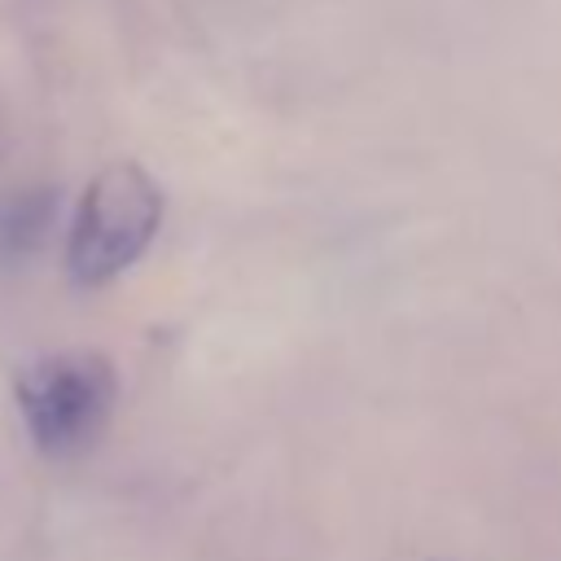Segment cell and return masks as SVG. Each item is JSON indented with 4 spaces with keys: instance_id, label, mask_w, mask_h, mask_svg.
<instances>
[{
    "instance_id": "obj_1",
    "label": "cell",
    "mask_w": 561,
    "mask_h": 561,
    "mask_svg": "<svg viewBox=\"0 0 561 561\" xmlns=\"http://www.w3.org/2000/svg\"><path fill=\"white\" fill-rule=\"evenodd\" d=\"M162 228V184L131 158L101 167L66 232V272L75 285L92 289L123 276Z\"/></svg>"
},
{
    "instance_id": "obj_2",
    "label": "cell",
    "mask_w": 561,
    "mask_h": 561,
    "mask_svg": "<svg viewBox=\"0 0 561 561\" xmlns=\"http://www.w3.org/2000/svg\"><path fill=\"white\" fill-rule=\"evenodd\" d=\"M13 399L44 456H75L105 430L118 377L101 351H57L31 359L13 377Z\"/></svg>"
}]
</instances>
